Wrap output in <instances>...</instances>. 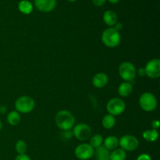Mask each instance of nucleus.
Listing matches in <instances>:
<instances>
[{"mask_svg":"<svg viewBox=\"0 0 160 160\" xmlns=\"http://www.w3.org/2000/svg\"><path fill=\"white\" fill-rule=\"evenodd\" d=\"M56 125L60 130L70 131L75 124L74 116L68 110H61L57 112L55 118Z\"/></svg>","mask_w":160,"mask_h":160,"instance_id":"obj_1","label":"nucleus"},{"mask_svg":"<svg viewBox=\"0 0 160 160\" xmlns=\"http://www.w3.org/2000/svg\"><path fill=\"white\" fill-rule=\"evenodd\" d=\"M102 41L107 47L115 48L120 45L121 36L119 31H116L113 28H109L105 30L102 34Z\"/></svg>","mask_w":160,"mask_h":160,"instance_id":"obj_2","label":"nucleus"},{"mask_svg":"<svg viewBox=\"0 0 160 160\" xmlns=\"http://www.w3.org/2000/svg\"><path fill=\"white\" fill-rule=\"evenodd\" d=\"M139 105L145 112H152L157 107V100L153 94L145 92L140 96Z\"/></svg>","mask_w":160,"mask_h":160,"instance_id":"obj_3","label":"nucleus"},{"mask_svg":"<svg viewBox=\"0 0 160 160\" xmlns=\"http://www.w3.org/2000/svg\"><path fill=\"white\" fill-rule=\"evenodd\" d=\"M119 74L120 78L127 82L134 81L137 74V70L134 64L130 62H123L119 67Z\"/></svg>","mask_w":160,"mask_h":160,"instance_id":"obj_4","label":"nucleus"},{"mask_svg":"<svg viewBox=\"0 0 160 160\" xmlns=\"http://www.w3.org/2000/svg\"><path fill=\"white\" fill-rule=\"evenodd\" d=\"M35 106V102L31 97L21 96L17 99L15 102V108L18 112L28 113L31 112Z\"/></svg>","mask_w":160,"mask_h":160,"instance_id":"obj_5","label":"nucleus"},{"mask_svg":"<svg viewBox=\"0 0 160 160\" xmlns=\"http://www.w3.org/2000/svg\"><path fill=\"white\" fill-rule=\"evenodd\" d=\"M126 108L125 102L119 98H113L108 102L106 109L109 114L112 116H118L123 113Z\"/></svg>","mask_w":160,"mask_h":160,"instance_id":"obj_6","label":"nucleus"},{"mask_svg":"<svg viewBox=\"0 0 160 160\" xmlns=\"http://www.w3.org/2000/svg\"><path fill=\"white\" fill-rule=\"evenodd\" d=\"M119 145L120 148L124 150L125 152H133L135 151L139 145V142L137 138L131 134H127L123 136L119 140Z\"/></svg>","mask_w":160,"mask_h":160,"instance_id":"obj_7","label":"nucleus"},{"mask_svg":"<svg viewBox=\"0 0 160 160\" xmlns=\"http://www.w3.org/2000/svg\"><path fill=\"white\" fill-rule=\"evenodd\" d=\"M73 134L78 140L85 141L92 136V129L85 123H78L73 128Z\"/></svg>","mask_w":160,"mask_h":160,"instance_id":"obj_8","label":"nucleus"},{"mask_svg":"<svg viewBox=\"0 0 160 160\" xmlns=\"http://www.w3.org/2000/svg\"><path fill=\"white\" fill-rule=\"evenodd\" d=\"M95 149L89 144H81L75 148V156L80 160H88L94 156Z\"/></svg>","mask_w":160,"mask_h":160,"instance_id":"obj_9","label":"nucleus"},{"mask_svg":"<svg viewBox=\"0 0 160 160\" xmlns=\"http://www.w3.org/2000/svg\"><path fill=\"white\" fill-rule=\"evenodd\" d=\"M145 74L150 78L156 79L160 77V60L159 59H152L148 61L145 67Z\"/></svg>","mask_w":160,"mask_h":160,"instance_id":"obj_10","label":"nucleus"},{"mask_svg":"<svg viewBox=\"0 0 160 160\" xmlns=\"http://www.w3.org/2000/svg\"><path fill=\"white\" fill-rule=\"evenodd\" d=\"M34 4L38 10L43 12H48L55 9L56 0H34Z\"/></svg>","mask_w":160,"mask_h":160,"instance_id":"obj_11","label":"nucleus"},{"mask_svg":"<svg viewBox=\"0 0 160 160\" xmlns=\"http://www.w3.org/2000/svg\"><path fill=\"white\" fill-rule=\"evenodd\" d=\"M109 78L105 73H98L94 76L92 84L97 88H102L108 84Z\"/></svg>","mask_w":160,"mask_h":160,"instance_id":"obj_12","label":"nucleus"},{"mask_svg":"<svg viewBox=\"0 0 160 160\" xmlns=\"http://www.w3.org/2000/svg\"><path fill=\"white\" fill-rule=\"evenodd\" d=\"M103 20L105 23L109 27H112L117 23V15L114 11L107 10L103 14Z\"/></svg>","mask_w":160,"mask_h":160,"instance_id":"obj_13","label":"nucleus"},{"mask_svg":"<svg viewBox=\"0 0 160 160\" xmlns=\"http://www.w3.org/2000/svg\"><path fill=\"white\" fill-rule=\"evenodd\" d=\"M110 152L106 149L103 145L95 148L94 156H95L96 160H109Z\"/></svg>","mask_w":160,"mask_h":160,"instance_id":"obj_14","label":"nucleus"},{"mask_svg":"<svg viewBox=\"0 0 160 160\" xmlns=\"http://www.w3.org/2000/svg\"><path fill=\"white\" fill-rule=\"evenodd\" d=\"M103 146L109 152L117 148L119 145V140L115 136H109L103 141Z\"/></svg>","mask_w":160,"mask_h":160,"instance_id":"obj_15","label":"nucleus"},{"mask_svg":"<svg viewBox=\"0 0 160 160\" xmlns=\"http://www.w3.org/2000/svg\"><path fill=\"white\" fill-rule=\"evenodd\" d=\"M133 91V86L130 82L121 83L118 88V93L122 97H128L131 94Z\"/></svg>","mask_w":160,"mask_h":160,"instance_id":"obj_16","label":"nucleus"},{"mask_svg":"<svg viewBox=\"0 0 160 160\" xmlns=\"http://www.w3.org/2000/svg\"><path fill=\"white\" fill-rule=\"evenodd\" d=\"M143 138L146 140L148 142H154L159 138V132L157 130L152 129V130H146L142 134Z\"/></svg>","mask_w":160,"mask_h":160,"instance_id":"obj_17","label":"nucleus"},{"mask_svg":"<svg viewBox=\"0 0 160 160\" xmlns=\"http://www.w3.org/2000/svg\"><path fill=\"white\" fill-rule=\"evenodd\" d=\"M127 158V153L122 148H116L112 150L109 155V160H125Z\"/></svg>","mask_w":160,"mask_h":160,"instance_id":"obj_18","label":"nucleus"},{"mask_svg":"<svg viewBox=\"0 0 160 160\" xmlns=\"http://www.w3.org/2000/svg\"><path fill=\"white\" fill-rule=\"evenodd\" d=\"M19 10L23 14H30L33 11V5L28 0H22L18 4Z\"/></svg>","mask_w":160,"mask_h":160,"instance_id":"obj_19","label":"nucleus"},{"mask_svg":"<svg viewBox=\"0 0 160 160\" xmlns=\"http://www.w3.org/2000/svg\"><path fill=\"white\" fill-rule=\"evenodd\" d=\"M102 126L104 128H106V129H111L116 124L115 117L111 115V114H107V115L104 116L102 120Z\"/></svg>","mask_w":160,"mask_h":160,"instance_id":"obj_20","label":"nucleus"},{"mask_svg":"<svg viewBox=\"0 0 160 160\" xmlns=\"http://www.w3.org/2000/svg\"><path fill=\"white\" fill-rule=\"evenodd\" d=\"M20 115L17 111H11L7 115V122L12 126H16L20 122Z\"/></svg>","mask_w":160,"mask_h":160,"instance_id":"obj_21","label":"nucleus"},{"mask_svg":"<svg viewBox=\"0 0 160 160\" xmlns=\"http://www.w3.org/2000/svg\"><path fill=\"white\" fill-rule=\"evenodd\" d=\"M103 141H104V139L101 134H95L91 138L89 145L95 149V148L102 146V145L103 144Z\"/></svg>","mask_w":160,"mask_h":160,"instance_id":"obj_22","label":"nucleus"},{"mask_svg":"<svg viewBox=\"0 0 160 160\" xmlns=\"http://www.w3.org/2000/svg\"><path fill=\"white\" fill-rule=\"evenodd\" d=\"M16 151L18 152L19 155L20 154H25L28 150V145H27L26 142L23 140L17 141L15 145Z\"/></svg>","mask_w":160,"mask_h":160,"instance_id":"obj_23","label":"nucleus"},{"mask_svg":"<svg viewBox=\"0 0 160 160\" xmlns=\"http://www.w3.org/2000/svg\"><path fill=\"white\" fill-rule=\"evenodd\" d=\"M137 160H152V158L150 157L148 154L143 153V154H141L140 156H138V157L137 158Z\"/></svg>","mask_w":160,"mask_h":160,"instance_id":"obj_24","label":"nucleus"},{"mask_svg":"<svg viewBox=\"0 0 160 160\" xmlns=\"http://www.w3.org/2000/svg\"><path fill=\"white\" fill-rule=\"evenodd\" d=\"M15 160H31V158L26 154H20L16 157Z\"/></svg>","mask_w":160,"mask_h":160,"instance_id":"obj_25","label":"nucleus"},{"mask_svg":"<svg viewBox=\"0 0 160 160\" xmlns=\"http://www.w3.org/2000/svg\"><path fill=\"white\" fill-rule=\"evenodd\" d=\"M94 5L96 6H102L106 3V0H92Z\"/></svg>","mask_w":160,"mask_h":160,"instance_id":"obj_26","label":"nucleus"},{"mask_svg":"<svg viewBox=\"0 0 160 160\" xmlns=\"http://www.w3.org/2000/svg\"><path fill=\"white\" fill-rule=\"evenodd\" d=\"M152 129L158 130L160 127V123L159 120H154V121L152 122Z\"/></svg>","mask_w":160,"mask_h":160,"instance_id":"obj_27","label":"nucleus"},{"mask_svg":"<svg viewBox=\"0 0 160 160\" xmlns=\"http://www.w3.org/2000/svg\"><path fill=\"white\" fill-rule=\"evenodd\" d=\"M113 28L116 30V31H117L120 32V31H121V30L123 29V24H122L121 23H118V22H117V23L114 25Z\"/></svg>","mask_w":160,"mask_h":160,"instance_id":"obj_28","label":"nucleus"},{"mask_svg":"<svg viewBox=\"0 0 160 160\" xmlns=\"http://www.w3.org/2000/svg\"><path fill=\"white\" fill-rule=\"evenodd\" d=\"M138 74L141 77H144L145 76V68H139L138 70Z\"/></svg>","mask_w":160,"mask_h":160,"instance_id":"obj_29","label":"nucleus"},{"mask_svg":"<svg viewBox=\"0 0 160 160\" xmlns=\"http://www.w3.org/2000/svg\"><path fill=\"white\" fill-rule=\"evenodd\" d=\"M6 110H7V109H6V106H0V112L1 113H5Z\"/></svg>","mask_w":160,"mask_h":160,"instance_id":"obj_30","label":"nucleus"},{"mask_svg":"<svg viewBox=\"0 0 160 160\" xmlns=\"http://www.w3.org/2000/svg\"><path fill=\"white\" fill-rule=\"evenodd\" d=\"M108 1H109L110 3H112V4H117V3L119 2L120 0H108Z\"/></svg>","mask_w":160,"mask_h":160,"instance_id":"obj_31","label":"nucleus"},{"mask_svg":"<svg viewBox=\"0 0 160 160\" xmlns=\"http://www.w3.org/2000/svg\"><path fill=\"white\" fill-rule=\"evenodd\" d=\"M2 128V122H1V120H0V131H1Z\"/></svg>","mask_w":160,"mask_h":160,"instance_id":"obj_32","label":"nucleus"},{"mask_svg":"<svg viewBox=\"0 0 160 160\" xmlns=\"http://www.w3.org/2000/svg\"><path fill=\"white\" fill-rule=\"evenodd\" d=\"M69 2H75V1H77V0H68Z\"/></svg>","mask_w":160,"mask_h":160,"instance_id":"obj_33","label":"nucleus"}]
</instances>
